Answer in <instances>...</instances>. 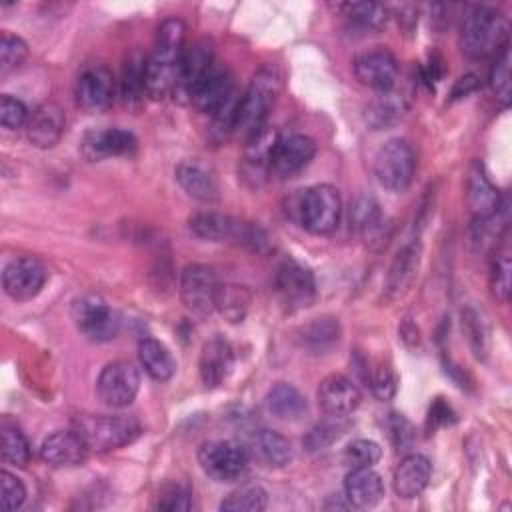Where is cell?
<instances>
[{
  "mask_svg": "<svg viewBox=\"0 0 512 512\" xmlns=\"http://www.w3.org/2000/svg\"><path fill=\"white\" fill-rule=\"evenodd\" d=\"M186 26L180 18H168L158 28L156 48L146 60V94L154 100L170 96L176 88L184 56Z\"/></svg>",
  "mask_w": 512,
  "mask_h": 512,
  "instance_id": "cell-1",
  "label": "cell"
},
{
  "mask_svg": "<svg viewBox=\"0 0 512 512\" xmlns=\"http://www.w3.org/2000/svg\"><path fill=\"white\" fill-rule=\"evenodd\" d=\"M510 20L486 6L472 8L460 26V46L470 58H486L508 46Z\"/></svg>",
  "mask_w": 512,
  "mask_h": 512,
  "instance_id": "cell-2",
  "label": "cell"
},
{
  "mask_svg": "<svg viewBox=\"0 0 512 512\" xmlns=\"http://www.w3.org/2000/svg\"><path fill=\"white\" fill-rule=\"evenodd\" d=\"M282 78L274 66H262L246 86L238 102L236 128L244 138L254 134L266 124V116L280 94Z\"/></svg>",
  "mask_w": 512,
  "mask_h": 512,
  "instance_id": "cell-3",
  "label": "cell"
},
{
  "mask_svg": "<svg viewBox=\"0 0 512 512\" xmlns=\"http://www.w3.org/2000/svg\"><path fill=\"white\" fill-rule=\"evenodd\" d=\"M74 430L82 436L88 450L110 452L134 442L142 426L132 416L108 414H82L74 418Z\"/></svg>",
  "mask_w": 512,
  "mask_h": 512,
  "instance_id": "cell-4",
  "label": "cell"
},
{
  "mask_svg": "<svg viewBox=\"0 0 512 512\" xmlns=\"http://www.w3.org/2000/svg\"><path fill=\"white\" fill-rule=\"evenodd\" d=\"M300 224L312 234H332L342 216V200L334 186L316 184L300 192L296 202Z\"/></svg>",
  "mask_w": 512,
  "mask_h": 512,
  "instance_id": "cell-5",
  "label": "cell"
},
{
  "mask_svg": "<svg viewBox=\"0 0 512 512\" xmlns=\"http://www.w3.org/2000/svg\"><path fill=\"white\" fill-rule=\"evenodd\" d=\"M416 170V154L408 140L390 138L380 146L374 158V174L380 186L390 192H404Z\"/></svg>",
  "mask_w": 512,
  "mask_h": 512,
  "instance_id": "cell-6",
  "label": "cell"
},
{
  "mask_svg": "<svg viewBox=\"0 0 512 512\" xmlns=\"http://www.w3.org/2000/svg\"><path fill=\"white\" fill-rule=\"evenodd\" d=\"M72 320L92 342H108L120 330L118 314L96 294H86L74 300Z\"/></svg>",
  "mask_w": 512,
  "mask_h": 512,
  "instance_id": "cell-7",
  "label": "cell"
},
{
  "mask_svg": "<svg viewBox=\"0 0 512 512\" xmlns=\"http://www.w3.org/2000/svg\"><path fill=\"white\" fill-rule=\"evenodd\" d=\"M198 462L212 480L232 482L248 470V452L236 442L230 440H212L204 442L198 450Z\"/></svg>",
  "mask_w": 512,
  "mask_h": 512,
  "instance_id": "cell-8",
  "label": "cell"
},
{
  "mask_svg": "<svg viewBox=\"0 0 512 512\" xmlns=\"http://www.w3.org/2000/svg\"><path fill=\"white\" fill-rule=\"evenodd\" d=\"M140 390V374L134 364L126 360L108 362L98 380H96V394L102 404L110 408H126L134 402Z\"/></svg>",
  "mask_w": 512,
  "mask_h": 512,
  "instance_id": "cell-9",
  "label": "cell"
},
{
  "mask_svg": "<svg viewBox=\"0 0 512 512\" xmlns=\"http://www.w3.org/2000/svg\"><path fill=\"white\" fill-rule=\"evenodd\" d=\"M218 280L212 268L204 264H188L180 276V298L196 316H208L216 310Z\"/></svg>",
  "mask_w": 512,
  "mask_h": 512,
  "instance_id": "cell-10",
  "label": "cell"
},
{
  "mask_svg": "<svg viewBox=\"0 0 512 512\" xmlns=\"http://www.w3.org/2000/svg\"><path fill=\"white\" fill-rule=\"evenodd\" d=\"M350 226L362 236L364 244L372 250H382L392 232V222L382 212L378 200L368 194H360L350 208Z\"/></svg>",
  "mask_w": 512,
  "mask_h": 512,
  "instance_id": "cell-11",
  "label": "cell"
},
{
  "mask_svg": "<svg viewBox=\"0 0 512 512\" xmlns=\"http://www.w3.org/2000/svg\"><path fill=\"white\" fill-rule=\"evenodd\" d=\"M212 66H214L212 42L208 38L196 40L192 46H188L184 50L178 82H176L172 96L180 104H188L192 100L194 90L198 88V84L204 80V76L210 72Z\"/></svg>",
  "mask_w": 512,
  "mask_h": 512,
  "instance_id": "cell-12",
  "label": "cell"
},
{
  "mask_svg": "<svg viewBox=\"0 0 512 512\" xmlns=\"http://www.w3.org/2000/svg\"><path fill=\"white\" fill-rule=\"evenodd\" d=\"M274 288H276L280 300L290 310H300V308L310 306L316 296L314 274L306 266H302L294 260H286L278 266L276 276H274Z\"/></svg>",
  "mask_w": 512,
  "mask_h": 512,
  "instance_id": "cell-13",
  "label": "cell"
},
{
  "mask_svg": "<svg viewBox=\"0 0 512 512\" xmlns=\"http://www.w3.org/2000/svg\"><path fill=\"white\" fill-rule=\"evenodd\" d=\"M46 282V268L32 256H20L10 260L2 272L4 292L18 302L32 300Z\"/></svg>",
  "mask_w": 512,
  "mask_h": 512,
  "instance_id": "cell-14",
  "label": "cell"
},
{
  "mask_svg": "<svg viewBox=\"0 0 512 512\" xmlns=\"http://www.w3.org/2000/svg\"><path fill=\"white\" fill-rule=\"evenodd\" d=\"M76 104L80 110L88 114H98L112 104L114 98V76L106 66H90L86 68L74 88Z\"/></svg>",
  "mask_w": 512,
  "mask_h": 512,
  "instance_id": "cell-15",
  "label": "cell"
},
{
  "mask_svg": "<svg viewBox=\"0 0 512 512\" xmlns=\"http://www.w3.org/2000/svg\"><path fill=\"white\" fill-rule=\"evenodd\" d=\"M354 74L360 80V84L384 92L394 88L398 78V62L394 54L386 48H374L366 50L356 56L354 60Z\"/></svg>",
  "mask_w": 512,
  "mask_h": 512,
  "instance_id": "cell-16",
  "label": "cell"
},
{
  "mask_svg": "<svg viewBox=\"0 0 512 512\" xmlns=\"http://www.w3.org/2000/svg\"><path fill=\"white\" fill-rule=\"evenodd\" d=\"M316 154V142L306 134L280 136L270 160V170L280 178H290L304 170Z\"/></svg>",
  "mask_w": 512,
  "mask_h": 512,
  "instance_id": "cell-17",
  "label": "cell"
},
{
  "mask_svg": "<svg viewBox=\"0 0 512 512\" xmlns=\"http://www.w3.org/2000/svg\"><path fill=\"white\" fill-rule=\"evenodd\" d=\"M136 136L124 128H94L82 138V154L96 162L108 156H122L136 150Z\"/></svg>",
  "mask_w": 512,
  "mask_h": 512,
  "instance_id": "cell-18",
  "label": "cell"
},
{
  "mask_svg": "<svg viewBox=\"0 0 512 512\" xmlns=\"http://www.w3.org/2000/svg\"><path fill=\"white\" fill-rule=\"evenodd\" d=\"M318 406L328 416H348L360 404V390L342 374H328L318 386Z\"/></svg>",
  "mask_w": 512,
  "mask_h": 512,
  "instance_id": "cell-19",
  "label": "cell"
},
{
  "mask_svg": "<svg viewBox=\"0 0 512 512\" xmlns=\"http://www.w3.org/2000/svg\"><path fill=\"white\" fill-rule=\"evenodd\" d=\"M88 446L82 436L72 430H56L40 444V458L50 466H78L88 456Z\"/></svg>",
  "mask_w": 512,
  "mask_h": 512,
  "instance_id": "cell-20",
  "label": "cell"
},
{
  "mask_svg": "<svg viewBox=\"0 0 512 512\" xmlns=\"http://www.w3.org/2000/svg\"><path fill=\"white\" fill-rule=\"evenodd\" d=\"M234 94V76L224 66H212L192 94L190 104L204 114H214Z\"/></svg>",
  "mask_w": 512,
  "mask_h": 512,
  "instance_id": "cell-21",
  "label": "cell"
},
{
  "mask_svg": "<svg viewBox=\"0 0 512 512\" xmlns=\"http://www.w3.org/2000/svg\"><path fill=\"white\" fill-rule=\"evenodd\" d=\"M66 114L56 102H44L28 116L26 134L36 148H52L64 134Z\"/></svg>",
  "mask_w": 512,
  "mask_h": 512,
  "instance_id": "cell-22",
  "label": "cell"
},
{
  "mask_svg": "<svg viewBox=\"0 0 512 512\" xmlns=\"http://www.w3.org/2000/svg\"><path fill=\"white\" fill-rule=\"evenodd\" d=\"M420 242H408L406 246H402L398 250V254L394 256L388 274H386V282H384V294L388 300H396L400 296H404L416 274H418V266H420Z\"/></svg>",
  "mask_w": 512,
  "mask_h": 512,
  "instance_id": "cell-23",
  "label": "cell"
},
{
  "mask_svg": "<svg viewBox=\"0 0 512 512\" xmlns=\"http://www.w3.org/2000/svg\"><path fill=\"white\" fill-rule=\"evenodd\" d=\"M466 198H468V206L474 220L490 218L500 208L502 196L486 176L480 162L470 164L468 178H466Z\"/></svg>",
  "mask_w": 512,
  "mask_h": 512,
  "instance_id": "cell-24",
  "label": "cell"
},
{
  "mask_svg": "<svg viewBox=\"0 0 512 512\" xmlns=\"http://www.w3.org/2000/svg\"><path fill=\"white\" fill-rule=\"evenodd\" d=\"M176 180L182 190L200 202H216L220 198V188L214 172L198 160H182L176 166Z\"/></svg>",
  "mask_w": 512,
  "mask_h": 512,
  "instance_id": "cell-25",
  "label": "cell"
},
{
  "mask_svg": "<svg viewBox=\"0 0 512 512\" xmlns=\"http://www.w3.org/2000/svg\"><path fill=\"white\" fill-rule=\"evenodd\" d=\"M430 474H432V464L426 456L416 452L406 454L394 470L396 494L406 500L420 496L430 482Z\"/></svg>",
  "mask_w": 512,
  "mask_h": 512,
  "instance_id": "cell-26",
  "label": "cell"
},
{
  "mask_svg": "<svg viewBox=\"0 0 512 512\" xmlns=\"http://www.w3.org/2000/svg\"><path fill=\"white\" fill-rule=\"evenodd\" d=\"M234 364V354L232 346L224 338H212L204 342L202 352H200V378L206 388H216L226 380Z\"/></svg>",
  "mask_w": 512,
  "mask_h": 512,
  "instance_id": "cell-27",
  "label": "cell"
},
{
  "mask_svg": "<svg viewBox=\"0 0 512 512\" xmlns=\"http://www.w3.org/2000/svg\"><path fill=\"white\" fill-rule=\"evenodd\" d=\"M384 496V482L372 468H352L344 478V498L350 506L372 508Z\"/></svg>",
  "mask_w": 512,
  "mask_h": 512,
  "instance_id": "cell-28",
  "label": "cell"
},
{
  "mask_svg": "<svg viewBox=\"0 0 512 512\" xmlns=\"http://www.w3.org/2000/svg\"><path fill=\"white\" fill-rule=\"evenodd\" d=\"M408 110V100L402 92L390 88L384 92H378L366 106V122L374 130H384L394 124H398Z\"/></svg>",
  "mask_w": 512,
  "mask_h": 512,
  "instance_id": "cell-29",
  "label": "cell"
},
{
  "mask_svg": "<svg viewBox=\"0 0 512 512\" xmlns=\"http://www.w3.org/2000/svg\"><path fill=\"white\" fill-rule=\"evenodd\" d=\"M278 138L280 134L268 124H264L262 128H258L254 134L246 138V146H244L246 176L258 178L270 168V160H272Z\"/></svg>",
  "mask_w": 512,
  "mask_h": 512,
  "instance_id": "cell-30",
  "label": "cell"
},
{
  "mask_svg": "<svg viewBox=\"0 0 512 512\" xmlns=\"http://www.w3.org/2000/svg\"><path fill=\"white\" fill-rule=\"evenodd\" d=\"M146 56L140 50H132L122 64L120 74V100L128 108H136L146 94Z\"/></svg>",
  "mask_w": 512,
  "mask_h": 512,
  "instance_id": "cell-31",
  "label": "cell"
},
{
  "mask_svg": "<svg viewBox=\"0 0 512 512\" xmlns=\"http://www.w3.org/2000/svg\"><path fill=\"white\" fill-rule=\"evenodd\" d=\"M266 408L272 416L280 420L296 422L308 412V402L296 386L288 382H278L266 394Z\"/></svg>",
  "mask_w": 512,
  "mask_h": 512,
  "instance_id": "cell-32",
  "label": "cell"
},
{
  "mask_svg": "<svg viewBox=\"0 0 512 512\" xmlns=\"http://www.w3.org/2000/svg\"><path fill=\"white\" fill-rule=\"evenodd\" d=\"M138 358L144 372L158 382L170 380L176 372V360L172 352L156 338H144L138 344Z\"/></svg>",
  "mask_w": 512,
  "mask_h": 512,
  "instance_id": "cell-33",
  "label": "cell"
},
{
  "mask_svg": "<svg viewBox=\"0 0 512 512\" xmlns=\"http://www.w3.org/2000/svg\"><path fill=\"white\" fill-rule=\"evenodd\" d=\"M250 446L254 450V454L264 460L268 466H286L292 458V444L276 430H268V428H260L252 434L250 438Z\"/></svg>",
  "mask_w": 512,
  "mask_h": 512,
  "instance_id": "cell-34",
  "label": "cell"
},
{
  "mask_svg": "<svg viewBox=\"0 0 512 512\" xmlns=\"http://www.w3.org/2000/svg\"><path fill=\"white\" fill-rule=\"evenodd\" d=\"M338 338H340V324L336 318H330V316L316 318L298 328V342L312 352H322L330 348L334 342H338Z\"/></svg>",
  "mask_w": 512,
  "mask_h": 512,
  "instance_id": "cell-35",
  "label": "cell"
},
{
  "mask_svg": "<svg viewBox=\"0 0 512 512\" xmlns=\"http://www.w3.org/2000/svg\"><path fill=\"white\" fill-rule=\"evenodd\" d=\"M252 294L246 286L238 284H220L216 292V310L228 322H242L248 314Z\"/></svg>",
  "mask_w": 512,
  "mask_h": 512,
  "instance_id": "cell-36",
  "label": "cell"
},
{
  "mask_svg": "<svg viewBox=\"0 0 512 512\" xmlns=\"http://www.w3.org/2000/svg\"><path fill=\"white\" fill-rule=\"evenodd\" d=\"M346 20L360 30H380L388 22V10L376 2H346L336 6Z\"/></svg>",
  "mask_w": 512,
  "mask_h": 512,
  "instance_id": "cell-37",
  "label": "cell"
},
{
  "mask_svg": "<svg viewBox=\"0 0 512 512\" xmlns=\"http://www.w3.org/2000/svg\"><path fill=\"white\" fill-rule=\"evenodd\" d=\"M268 504V494L264 488L256 486V484H246L236 488L234 492H230L222 504L220 510L226 512H260L264 510Z\"/></svg>",
  "mask_w": 512,
  "mask_h": 512,
  "instance_id": "cell-38",
  "label": "cell"
},
{
  "mask_svg": "<svg viewBox=\"0 0 512 512\" xmlns=\"http://www.w3.org/2000/svg\"><path fill=\"white\" fill-rule=\"evenodd\" d=\"M0 452L8 464L22 468L30 462V444L26 436L20 432V428L6 422L0 426Z\"/></svg>",
  "mask_w": 512,
  "mask_h": 512,
  "instance_id": "cell-39",
  "label": "cell"
},
{
  "mask_svg": "<svg viewBox=\"0 0 512 512\" xmlns=\"http://www.w3.org/2000/svg\"><path fill=\"white\" fill-rule=\"evenodd\" d=\"M346 430V424H344V416H330V420H324V422H318L316 426H312L308 430V434L304 436V448L308 452H318V450H324L328 448L332 442H336Z\"/></svg>",
  "mask_w": 512,
  "mask_h": 512,
  "instance_id": "cell-40",
  "label": "cell"
},
{
  "mask_svg": "<svg viewBox=\"0 0 512 512\" xmlns=\"http://www.w3.org/2000/svg\"><path fill=\"white\" fill-rule=\"evenodd\" d=\"M462 330H464L474 354L478 358H484L488 352V344H490V330H488V322L484 320V316L474 308L464 310L462 312Z\"/></svg>",
  "mask_w": 512,
  "mask_h": 512,
  "instance_id": "cell-41",
  "label": "cell"
},
{
  "mask_svg": "<svg viewBox=\"0 0 512 512\" xmlns=\"http://www.w3.org/2000/svg\"><path fill=\"white\" fill-rule=\"evenodd\" d=\"M28 56V44L10 32H2L0 36V74H8L16 70Z\"/></svg>",
  "mask_w": 512,
  "mask_h": 512,
  "instance_id": "cell-42",
  "label": "cell"
},
{
  "mask_svg": "<svg viewBox=\"0 0 512 512\" xmlns=\"http://www.w3.org/2000/svg\"><path fill=\"white\" fill-rule=\"evenodd\" d=\"M510 50L508 46L504 50L498 52L494 66L490 68V86L496 94V98L508 106L510 104V96H512V88H510Z\"/></svg>",
  "mask_w": 512,
  "mask_h": 512,
  "instance_id": "cell-43",
  "label": "cell"
},
{
  "mask_svg": "<svg viewBox=\"0 0 512 512\" xmlns=\"http://www.w3.org/2000/svg\"><path fill=\"white\" fill-rule=\"evenodd\" d=\"M156 506L160 510H168V512L190 510V506H192V488L182 480H172V482L162 486Z\"/></svg>",
  "mask_w": 512,
  "mask_h": 512,
  "instance_id": "cell-44",
  "label": "cell"
},
{
  "mask_svg": "<svg viewBox=\"0 0 512 512\" xmlns=\"http://www.w3.org/2000/svg\"><path fill=\"white\" fill-rule=\"evenodd\" d=\"M382 456V448L372 440H354L344 450V464L350 468H372Z\"/></svg>",
  "mask_w": 512,
  "mask_h": 512,
  "instance_id": "cell-45",
  "label": "cell"
},
{
  "mask_svg": "<svg viewBox=\"0 0 512 512\" xmlns=\"http://www.w3.org/2000/svg\"><path fill=\"white\" fill-rule=\"evenodd\" d=\"M366 380H368L372 394L378 400H390L396 394V374L384 362L374 364V368H370V370L366 368Z\"/></svg>",
  "mask_w": 512,
  "mask_h": 512,
  "instance_id": "cell-46",
  "label": "cell"
},
{
  "mask_svg": "<svg viewBox=\"0 0 512 512\" xmlns=\"http://www.w3.org/2000/svg\"><path fill=\"white\" fill-rule=\"evenodd\" d=\"M26 500V486L8 470L0 472V506L2 510H18Z\"/></svg>",
  "mask_w": 512,
  "mask_h": 512,
  "instance_id": "cell-47",
  "label": "cell"
},
{
  "mask_svg": "<svg viewBox=\"0 0 512 512\" xmlns=\"http://www.w3.org/2000/svg\"><path fill=\"white\" fill-rule=\"evenodd\" d=\"M28 108L22 100L10 96V94H4L0 98V122L6 130H18L22 126H26L28 122Z\"/></svg>",
  "mask_w": 512,
  "mask_h": 512,
  "instance_id": "cell-48",
  "label": "cell"
},
{
  "mask_svg": "<svg viewBox=\"0 0 512 512\" xmlns=\"http://www.w3.org/2000/svg\"><path fill=\"white\" fill-rule=\"evenodd\" d=\"M510 258L508 254H500L494 264H492V274H490V288L496 300L506 302L510 296Z\"/></svg>",
  "mask_w": 512,
  "mask_h": 512,
  "instance_id": "cell-49",
  "label": "cell"
},
{
  "mask_svg": "<svg viewBox=\"0 0 512 512\" xmlns=\"http://www.w3.org/2000/svg\"><path fill=\"white\" fill-rule=\"evenodd\" d=\"M388 430H390V438H392V442H394V446L398 450L406 448L412 442V426H410V422L404 416L390 414Z\"/></svg>",
  "mask_w": 512,
  "mask_h": 512,
  "instance_id": "cell-50",
  "label": "cell"
},
{
  "mask_svg": "<svg viewBox=\"0 0 512 512\" xmlns=\"http://www.w3.org/2000/svg\"><path fill=\"white\" fill-rule=\"evenodd\" d=\"M478 86H480L478 78H476L474 74H466V76H462V78H458V80H456V84H454V88H452L450 98H452V100L464 98V96H468L470 92L478 90Z\"/></svg>",
  "mask_w": 512,
  "mask_h": 512,
  "instance_id": "cell-51",
  "label": "cell"
},
{
  "mask_svg": "<svg viewBox=\"0 0 512 512\" xmlns=\"http://www.w3.org/2000/svg\"><path fill=\"white\" fill-rule=\"evenodd\" d=\"M454 420V412L450 406H446L442 400H436L430 408V422L434 424H450Z\"/></svg>",
  "mask_w": 512,
  "mask_h": 512,
  "instance_id": "cell-52",
  "label": "cell"
}]
</instances>
